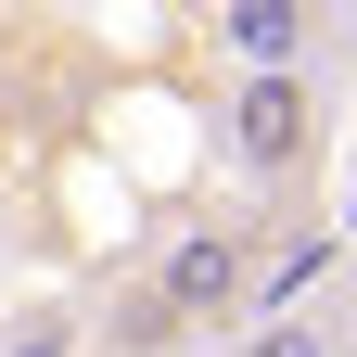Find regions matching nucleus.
Returning <instances> with one entry per match:
<instances>
[{"label": "nucleus", "mask_w": 357, "mask_h": 357, "mask_svg": "<svg viewBox=\"0 0 357 357\" xmlns=\"http://www.w3.org/2000/svg\"><path fill=\"white\" fill-rule=\"evenodd\" d=\"M230 166L255 192H294L319 166V77H230Z\"/></svg>", "instance_id": "nucleus-2"}, {"label": "nucleus", "mask_w": 357, "mask_h": 357, "mask_svg": "<svg viewBox=\"0 0 357 357\" xmlns=\"http://www.w3.org/2000/svg\"><path fill=\"white\" fill-rule=\"evenodd\" d=\"M0 357H77V332L64 319H26V332H0Z\"/></svg>", "instance_id": "nucleus-5"}, {"label": "nucleus", "mask_w": 357, "mask_h": 357, "mask_svg": "<svg viewBox=\"0 0 357 357\" xmlns=\"http://www.w3.org/2000/svg\"><path fill=\"white\" fill-rule=\"evenodd\" d=\"M243 357H357V344L319 319V306H306V319H255V332H243Z\"/></svg>", "instance_id": "nucleus-4"}, {"label": "nucleus", "mask_w": 357, "mask_h": 357, "mask_svg": "<svg viewBox=\"0 0 357 357\" xmlns=\"http://www.w3.org/2000/svg\"><path fill=\"white\" fill-rule=\"evenodd\" d=\"M332 332H344V344H357V268H344V306H332Z\"/></svg>", "instance_id": "nucleus-6"}, {"label": "nucleus", "mask_w": 357, "mask_h": 357, "mask_svg": "<svg viewBox=\"0 0 357 357\" xmlns=\"http://www.w3.org/2000/svg\"><path fill=\"white\" fill-rule=\"evenodd\" d=\"M153 306L178 332H230V319H255V230L243 217H192V230H166V255H153Z\"/></svg>", "instance_id": "nucleus-1"}, {"label": "nucleus", "mask_w": 357, "mask_h": 357, "mask_svg": "<svg viewBox=\"0 0 357 357\" xmlns=\"http://www.w3.org/2000/svg\"><path fill=\"white\" fill-rule=\"evenodd\" d=\"M217 52H243V77H306L319 13H306V0H230V13H217Z\"/></svg>", "instance_id": "nucleus-3"}]
</instances>
